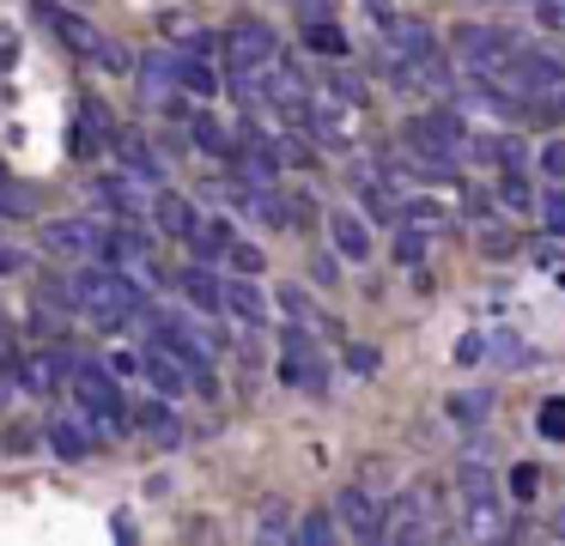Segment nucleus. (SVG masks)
Here are the masks:
<instances>
[{
	"mask_svg": "<svg viewBox=\"0 0 565 546\" xmlns=\"http://www.w3.org/2000/svg\"><path fill=\"white\" fill-rule=\"evenodd\" d=\"M347 371L371 376V371H377V346H347Z\"/></svg>",
	"mask_w": 565,
	"mask_h": 546,
	"instance_id": "obj_46",
	"label": "nucleus"
},
{
	"mask_svg": "<svg viewBox=\"0 0 565 546\" xmlns=\"http://www.w3.org/2000/svg\"><path fill=\"white\" fill-rule=\"evenodd\" d=\"M395 218H407L414 231H444V225H450V213H444L438 201H426V194H419V201H402V206H395Z\"/></svg>",
	"mask_w": 565,
	"mask_h": 546,
	"instance_id": "obj_29",
	"label": "nucleus"
},
{
	"mask_svg": "<svg viewBox=\"0 0 565 546\" xmlns=\"http://www.w3.org/2000/svg\"><path fill=\"white\" fill-rule=\"evenodd\" d=\"M274 55H280V43H274V31L262 19H237L232 31H225V61H232V73H256V67H268Z\"/></svg>",
	"mask_w": 565,
	"mask_h": 546,
	"instance_id": "obj_9",
	"label": "nucleus"
},
{
	"mask_svg": "<svg viewBox=\"0 0 565 546\" xmlns=\"http://www.w3.org/2000/svg\"><path fill=\"white\" fill-rule=\"evenodd\" d=\"M74 400H79V413H86L92 425H104L110 437L128 431V400H122V388H116V376L104 371V364H79L74 371Z\"/></svg>",
	"mask_w": 565,
	"mask_h": 546,
	"instance_id": "obj_3",
	"label": "nucleus"
},
{
	"mask_svg": "<svg viewBox=\"0 0 565 546\" xmlns=\"http://www.w3.org/2000/svg\"><path fill=\"white\" fill-rule=\"evenodd\" d=\"M535 213H541V225L553 231V237H565V189L553 182L547 194H535Z\"/></svg>",
	"mask_w": 565,
	"mask_h": 546,
	"instance_id": "obj_34",
	"label": "nucleus"
},
{
	"mask_svg": "<svg viewBox=\"0 0 565 546\" xmlns=\"http://www.w3.org/2000/svg\"><path fill=\"white\" fill-rule=\"evenodd\" d=\"M310 279H317V286H334V279H341V261H334V255H322V261L310 267Z\"/></svg>",
	"mask_w": 565,
	"mask_h": 546,
	"instance_id": "obj_47",
	"label": "nucleus"
},
{
	"mask_svg": "<svg viewBox=\"0 0 565 546\" xmlns=\"http://www.w3.org/2000/svg\"><path fill=\"white\" fill-rule=\"evenodd\" d=\"M487 352H492V358H499V364H504V371H523V364H535V352H529V346H523V340H516V334H511V328H499V334H492V340H487Z\"/></svg>",
	"mask_w": 565,
	"mask_h": 546,
	"instance_id": "obj_31",
	"label": "nucleus"
},
{
	"mask_svg": "<svg viewBox=\"0 0 565 546\" xmlns=\"http://www.w3.org/2000/svg\"><path fill=\"white\" fill-rule=\"evenodd\" d=\"M535 431L553 437V443H565V395H547V400L535 407Z\"/></svg>",
	"mask_w": 565,
	"mask_h": 546,
	"instance_id": "obj_33",
	"label": "nucleus"
},
{
	"mask_svg": "<svg viewBox=\"0 0 565 546\" xmlns=\"http://www.w3.org/2000/svg\"><path fill=\"white\" fill-rule=\"evenodd\" d=\"M256 540H292V504L268 497V504L256 510Z\"/></svg>",
	"mask_w": 565,
	"mask_h": 546,
	"instance_id": "obj_26",
	"label": "nucleus"
},
{
	"mask_svg": "<svg viewBox=\"0 0 565 546\" xmlns=\"http://www.w3.org/2000/svg\"><path fill=\"white\" fill-rule=\"evenodd\" d=\"M280 376L292 388H305V395H322L329 388V364H322V352H317V340L305 334V328H286V358H280Z\"/></svg>",
	"mask_w": 565,
	"mask_h": 546,
	"instance_id": "obj_8",
	"label": "nucleus"
},
{
	"mask_svg": "<svg viewBox=\"0 0 565 546\" xmlns=\"http://www.w3.org/2000/svg\"><path fill=\"white\" fill-rule=\"evenodd\" d=\"M147 218L159 225V237H183L189 218H195V206H189V194H177V189H152Z\"/></svg>",
	"mask_w": 565,
	"mask_h": 546,
	"instance_id": "obj_17",
	"label": "nucleus"
},
{
	"mask_svg": "<svg viewBox=\"0 0 565 546\" xmlns=\"http://www.w3.org/2000/svg\"><path fill=\"white\" fill-rule=\"evenodd\" d=\"M292 540L298 546H329L334 540V516L329 510H305V516L292 522Z\"/></svg>",
	"mask_w": 565,
	"mask_h": 546,
	"instance_id": "obj_30",
	"label": "nucleus"
},
{
	"mask_svg": "<svg viewBox=\"0 0 565 546\" xmlns=\"http://www.w3.org/2000/svg\"><path fill=\"white\" fill-rule=\"evenodd\" d=\"M535 164H541V176L565 182V140H547V146H541V158H535Z\"/></svg>",
	"mask_w": 565,
	"mask_h": 546,
	"instance_id": "obj_41",
	"label": "nucleus"
},
{
	"mask_svg": "<svg viewBox=\"0 0 565 546\" xmlns=\"http://www.w3.org/2000/svg\"><path fill=\"white\" fill-rule=\"evenodd\" d=\"M220 310L232 315V322H244V328L268 322V298H262V286H256V279H244V274H237L232 286H220Z\"/></svg>",
	"mask_w": 565,
	"mask_h": 546,
	"instance_id": "obj_12",
	"label": "nucleus"
},
{
	"mask_svg": "<svg viewBox=\"0 0 565 546\" xmlns=\"http://www.w3.org/2000/svg\"><path fill=\"white\" fill-rule=\"evenodd\" d=\"M305 43H310V49H322V55H347V36L334 31V24H322V19L305 31Z\"/></svg>",
	"mask_w": 565,
	"mask_h": 546,
	"instance_id": "obj_40",
	"label": "nucleus"
},
{
	"mask_svg": "<svg viewBox=\"0 0 565 546\" xmlns=\"http://www.w3.org/2000/svg\"><path fill=\"white\" fill-rule=\"evenodd\" d=\"M183 291H189V303H195L201 315H220V279H213V274L189 267V274H183Z\"/></svg>",
	"mask_w": 565,
	"mask_h": 546,
	"instance_id": "obj_28",
	"label": "nucleus"
},
{
	"mask_svg": "<svg viewBox=\"0 0 565 546\" xmlns=\"http://www.w3.org/2000/svg\"><path fill=\"white\" fill-rule=\"evenodd\" d=\"M402 133H407V152L414 158H450L456 164V152H468V121L456 109H426Z\"/></svg>",
	"mask_w": 565,
	"mask_h": 546,
	"instance_id": "obj_6",
	"label": "nucleus"
},
{
	"mask_svg": "<svg viewBox=\"0 0 565 546\" xmlns=\"http://www.w3.org/2000/svg\"><path fill=\"white\" fill-rule=\"evenodd\" d=\"M390 480H395V473H390V461H383V456H377V461H365V492H371V497L390 492Z\"/></svg>",
	"mask_w": 565,
	"mask_h": 546,
	"instance_id": "obj_44",
	"label": "nucleus"
},
{
	"mask_svg": "<svg viewBox=\"0 0 565 546\" xmlns=\"http://www.w3.org/2000/svg\"><path fill=\"white\" fill-rule=\"evenodd\" d=\"M183 243L201 255V261H213V255H225V243H232V225H225V218H189Z\"/></svg>",
	"mask_w": 565,
	"mask_h": 546,
	"instance_id": "obj_21",
	"label": "nucleus"
},
{
	"mask_svg": "<svg viewBox=\"0 0 565 546\" xmlns=\"http://www.w3.org/2000/svg\"><path fill=\"white\" fill-rule=\"evenodd\" d=\"M67 291H74V303L104 328V334H110V328H128L135 315H147V298H140V286L122 267H79V274L67 279Z\"/></svg>",
	"mask_w": 565,
	"mask_h": 546,
	"instance_id": "obj_1",
	"label": "nucleus"
},
{
	"mask_svg": "<svg viewBox=\"0 0 565 546\" xmlns=\"http://www.w3.org/2000/svg\"><path fill=\"white\" fill-rule=\"evenodd\" d=\"M43 243L55 255H92L98 249V225L92 218H55V225H43Z\"/></svg>",
	"mask_w": 565,
	"mask_h": 546,
	"instance_id": "obj_18",
	"label": "nucleus"
},
{
	"mask_svg": "<svg viewBox=\"0 0 565 546\" xmlns=\"http://www.w3.org/2000/svg\"><path fill=\"white\" fill-rule=\"evenodd\" d=\"M249 213L274 231H292V213H286V201L274 194V182H256V189H249Z\"/></svg>",
	"mask_w": 565,
	"mask_h": 546,
	"instance_id": "obj_25",
	"label": "nucleus"
},
{
	"mask_svg": "<svg viewBox=\"0 0 565 546\" xmlns=\"http://www.w3.org/2000/svg\"><path fill=\"white\" fill-rule=\"evenodd\" d=\"M140 371L152 376V388H159V395H183V388H189V364L177 358L164 340H152V352L140 358Z\"/></svg>",
	"mask_w": 565,
	"mask_h": 546,
	"instance_id": "obj_14",
	"label": "nucleus"
},
{
	"mask_svg": "<svg viewBox=\"0 0 565 546\" xmlns=\"http://www.w3.org/2000/svg\"><path fill=\"white\" fill-rule=\"evenodd\" d=\"M135 371H140L135 352H116V358H110V376H135Z\"/></svg>",
	"mask_w": 565,
	"mask_h": 546,
	"instance_id": "obj_49",
	"label": "nucleus"
},
{
	"mask_svg": "<svg viewBox=\"0 0 565 546\" xmlns=\"http://www.w3.org/2000/svg\"><path fill=\"white\" fill-rule=\"evenodd\" d=\"M329 237H334V255L341 261H371V225L347 206V213H329Z\"/></svg>",
	"mask_w": 565,
	"mask_h": 546,
	"instance_id": "obj_13",
	"label": "nucleus"
},
{
	"mask_svg": "<svg viewBox=\"0 0 565 546\" xmlns=\"http://www.w3.org/2000/svg\"><path fill=\"white\" fill-rule=\"evenodd\" d=\"M225 261L237 267L244 279H256V274H268V255L256 249V243H225Z\"/></svg>",
	"mask_w": 565,
	"mask_h": 546,
	"instance_id": "obj_36",
	"label": "nucleus"
},
{
	"mask_svg": "<svg viewBox=\"0 0 565 546\" xmlns=\"http://www.w3.org/2000/svg\"><path fill=\"white\" fill-rule=\"evenodd\" d=\"M480 352H487V340H480V334H468L462 346H456V364H480Z\"/></svg>",
	"mask_w": 565,
	"mask_h": 546,
	"instance_id": "obj_48",
	"label": "nucleus"
},
{
	"mask_svg": "<svg viewBox=\"0 0 565 546\" xmlns=\"http://www.w3.org/2000/svg\"><path fill=\"white\" fill-rule=\"evenodd\" d=\"M140 431H147L159 449L183 443V419H177V407H171V400H159V395H152L147 407H140Z\"/></svg>",
	"mask_w": 565,
	"mask_h": 546,
	"instance_id": "obj_19",
	"label": "nucleus"
},
{
	"mask_svg": "<svg viewBox=\"0 0 565 546\" xmlns=\"http://www.w3.org/2000/svg\"><path fill=\"white\" fill-rule=\"evenodd\" d=\"M116 152H122V164L135 170V176H147V182H159V158L147 152V140H140L135 128H122L116 133Z\"/></svg>",
	"mask_w": 565,
	"mask_h": 546,
	"instance_id": "obj_24",
	"label": "nucleus"
},
{
	"mask_svg": "<svg viewBox=\"0 0 565 546\" xmlns=\"http://www.w3.org/2000/svg\"><path fill=\"white\" fill-rule=\"evenodd\" d=\"M559 109H565V85H559Z\"/></svg>",
	"mask_w": 565,
	"mask_h": 546,
	"instance_id": "obj_53",
	"label": "nucleus"
},
{
	"mask_svg": "<svg viewBox=\"0 0 565 546\" xmlns=\"http://www.w3.org/2000/svg\"><path fill=\"white\" fill-rule=\"evenodd\" d=\"M171 85H183V92H195V97H213L220 92V73L201 55H171Z\"/></svg>",
	"mask_w": 565,
	"mask_h": 546,
	"instance_id": "obj_20",
	"label": "nucleus"
},
{
	"mask_svg": "<svg viewBox=\"0 0 565 546\" xmlns=\"http://www.w3.org/2000/svg\"><path fill=\"white\" fill-rule=\"evenodd\" d=\"M0 352H7V322H0Z\"/></svg>",
	"mask_w": 565,
	"mask_h": 546,
	"instance_id": "obj_51",
	"label": "nucleus"
},
{
	"mask_svg": "<svg viewBox=\"0 0 565 546\" xmlns=\"http://www.w3.org/2000/svg\"><path fill=\"white\" fill-rule=\"evenodd\" d=\"M50 449H55L62 461H79V456L92 449L86 425H79V419H50Z\"/></svg>",
	"mask_w": 565,
	"mask_h": 546,
	"instance_id": "obj_23",
	"label": "nucleus"
},
{
	"mask_svg": "<svg viewBox=\"0 0 565 546\" xmlns=\"http://www.w3.org/2000/svg\"><path fill=\"white\" fill-rule=\"evenodd\" d=\"M499 85L511 97H547V92H559V85H565V61L547 55V49H523V43H516L511 61L499 67Z\"/></svg>",
	"mask_w": 565,
	"mask_h": 546,
	"instance_id": "obj_4",
	"label": "nucleus"
},
{
	"mask_svg": "<svg viewBox=\"0 0 565 546\" xmlns=\"http://www.w3.org/2000/svg\"><path fill=\"white\" fill-rule=\"evenodd\" d=\"M50 31L62 36L74 55H98L104 49V36H98V24L86 19V12H67V7H50Z\"/></svg>",
	"mask_w": 565,
	"mask_h": 546,
	"instance_id": "obj_15",
	"label": "nucleus"
},
{
	"mask_svg": "<svg viewBox=\"0 0 565 546\" xmlns=\"http://www.w3.org/2000/svg\"><path fill=\"white\" fill-rule=\"evenodd\" d=\"M98 194H104V201H110L122 218H147L152 182H147V176H135V170H116V176H104V182H98Z\"/></svg>",
	"mask_w": 565,
	"mask_h": 546,
	"instance_id": "obj_11",
	"label": "nucleus"
},
{
	"mask_svg": "<svg viewBox=\"0 0 565 546\" xmlns=\"http://www.w3.org/2000/svg\"><path fill=\"white\" fill-rule=\"evenodd\" d=\"M499 201L511 206V213H529V206H535V189H529V176L504 170V176H499Z\"/></svg>",
	"mask_w": 565,
	"mask_h": 546,
	"instance_id": "obj_35",
	"label": "nucleus"
},
{
	"mask_svg": "<svg viewBox=\"0 0 565 546\" xmlns=\"http://www.w3.org/2000/svg\"><path fill=\"white\" fill-rule=\"evenodd\" d=\"M189 133H195V146L201 152H232V133H225V121L220 116H207V109H201V116H189Z\"/></svg>",
	"mask_w": 565,
	"mask_h": 546,
	"instance_id": "obj_27",
	"label": "nucleus"
},
{
	"mask_svg": "<svg viewBox=\"0 0 565 546\" xmlns=\"http://www.w3.org/2000/svg\"><path fill=\"white\" fill-rule=\"evenodd\" d=\"M31 267V255L19 249V243H0V279H13V274H25Z\"/></svg>",
	"mask_w": 565,
	"mask_h": 546,
	"instance_id": "obj_43",
	"label": "nucleus"
},
{
	"mask_svg": "<svg viewBox=\"0 0 565 546\" xmlns=\"http://www.w3.org/2000/svg\"><path fill=\"white\" fill-rule=\"evenodd\" d=\"M371 12H383V19H390V0H371Z\"/></svg>",
	"mask_w": 565,
	"mask_h": 546,
	"instance_id": "obj_50",
	"label": "nucleus"
},
{
	"mask_svg": "<svg viewBox=\"0 0 565 546\" xmlns=\"http://www.w3.org/2000/svg\"><path fill=\"white\" fill-rule=\"evenodd\" d=\"M329 516L341 522L353 540H383V534H390V522H383V504L365 492V485H341V497H334Z\"/></svg>",
	"mask_w": 565,
	"mask_h": 546,
	"instance_id": "obj_10",
	"label": "nucleus"
},
{
	"mask_svg": "<svg viewBox=\"0 0 565 546\" xmlns=\"http://www.w3.org/2000/svg\"><path fill=\"white\" fill-rule=\"evenodd\" d=\"M280 310L286 315H292V322H322V315H317V303H310V291L305 286H298V279H286V286H280Z\"/></svg>",
	"mask_w": 565,
	"mask_h": 546,
	"instance_id": "obj_32",
	"label": "nucleus"
},
{
	"mask_svg": "<svg viewBox=\"0 0 565 546\" xmlns=\"http://www.w3.org/2000/svg\"><path fill=\"white\" fill-rule=\"evenodd\" d=\"M450 43H456V55H462L468 73H499L504 61H511L516 36L511 31H487V24H456Z\"/></svg>",
	"mask_w": 565,
	"mask_h": 546,
	"instance_id": "obj_7",
	"label": "nucleus"
},
{
	"mask_svg": "<svg viewBox=\"0 0 565 546\" xmlns=\"http://www.w3.org/2000/svg\"><path fill=\"white\" fill-rule=\"evenodd\" d=\"M274 170H280V164H274L268 146H249V152H244V176H249V189H256V182H274Z\"/></svg>",
	"mask_w": 565,
	"mask_h": 546,
	"instance_id": "obj_39",
	"label": "nucleus"
},
{
	"mask_svg": "<svg viewBox=\"0 0 565 546\" xmlns=\"http://www.w3.org/2000/svg\"><path fill=\"white\" fill-rule=\"evenodd\" d=\"M55 364H62V352H38V358L25 364V383L38 388V395H50V388H55Z\"/></svg>",
	"mask_w": 565,
	"mask_h": 546,
	"instance_id": "obj_38",
	"label": "nucleus"
},
{
	"mask_svg": "<svg viewBox=\"0 0 565 546\" xmlns=\"http://www.w3.org/2000/svg\"><path fill=\"white\" fill-rule=\"evenodd\" d=\"M456 492H462V522H456V534H462V540H499L504 510H499V485H492L487 461H462Z\"/></svg>",
	"mask_w": 565,
	"mask_h": 546,
	"instance_id": "obj_2",
	"label": "nucleus"
},
{
	"mask_svg": "<svg viewBox=\"0 0 565 546\" xmlns=\"http://www.w3.org/2000/svg\"><path fill=\"white\" fill-rule=\"evenodd\" d=\"M487 413H492V388H456L444 400V419L450 425H487Z\"/></svg>",
	"mask_w": 565,
	"mask_h": 546,
	"instance_id": "obj_22",
	"label": "nucleus"
},
{
	"mask_svg": "<svg viewBox=\"0 0 565 546\" xmlns=\"http://www.w3.org/2000/svg\"><path fill=\"white\" fill-rule=\"evenodd\" d=\"M426 237H431V231H414V225L395 231V261H402V267H426Z\"/></svg>",
	"mask_w": 565,
	"mask_h": 546,
	"instance_id": "obj_37",
	"label": "nucleus"
},
{
	"mask_svg": "<svg viewBox=\"0 0 565 546\" xmlns=\"http://www.w3.org/2000/svg\"><path fill=\"white\" fill-rule=\"evenodd\" d=\"M553 528H559V534H565V510H559V522H553Z\"/></svg>",
	"mask_w": 565,
	"mask_h": 546,
	"instance_id": "obj_52",
	"label": "nucleus"
},
{
	"mask_svg": "<svg viewBox=\"0 0 565 546\" xmlns=\"http://www.w3.org/2000/svg\"><path fill=\"white\" fill-rule=\"evenodd\" d=\"M383 516H395V534H402V540H431V534H438V516H444V485L438 480L402 485Z\"/></svg>",
	"mask_w": 565,
	"mask_h": 546,
	"instance_id": "obj_5",
	"label": "nucleus"
},
{
	"mask_svg": "<svg viewBox=\"0 0 565 546\" xmlns=\"http://www.w3.org/2000/svg\"><path fill=\"white\" fill-rule=\"evenodd\" d=\"M390 55L414 67V61L438 55V36H431L426 24H419V19H390Z\"/></svg>",
	"mask_w": 565,
	"mask_h": 546,
	"instance_id": "obj_16",
	"label": "nucleus"
},
{
	"mask_svg": "<svg viewBox=\"0 0 565 546\" xmlns=\"http://www.w3.org/2000/svg\"><path fill=\"white\" fill-rule=\"evenodd\" d=\"M516 249V237H511V231H480V255H511Z\"/></svg>",
	"mask_w": 565,
	"mask_h": 546,
	"instance_id": "obj_45",
	"label": "nucleus"
},
{
	"mask_svg": "<svg viewBox=\"0 0 565 546\" xmlns=\"http://www.w3.org/2000/svg\"><path fill=\"white\" fill-rule=\"evenodd\" d=\"M511 492L529 504V497L541 492V468H529V461H516V468H511Z\"/></svg>",
	"mask_w": 565,
	"mask_h": 546,
	"instance_id": "obj_42",
	"label": "nucleus"
}]
</instances>
